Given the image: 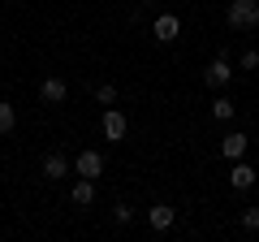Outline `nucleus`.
Here are the masks:
<instances>
[{"label":"nucleus","instance_id":"5","mask_svg":"<svg viewBox=\"0 0 259 242\" xmlns=\"http://www.w3.org/2000/svg\"><path fill=\"white\" fill-rule=\"evenodd\" d=\"M151 35H156L160 44H173V39L182 35V18H177V13H160L156 26H151Z\"/></svg>","mask_w":259,"mask_h":242},{"label":"nucleus","instance_id":"3","mask_svg":"<svg viewBox=\"0 0 259 242\" xmlns=\"http://www.w3.org/2000/svg\"><path fill=\"white\" fill-rule=\"evenodd\" d=\"M229 78H233V65H229V61H225V56H216L212 65L203 69V83L212 87V91H221V87H229Z\"/></svg>","mask_w":259,"mask_h":242},{"label":"nucleus","instance_id":"4","mask_svg":"<svg viewBox=\"0 0 259 242\" xmlns=\"http://www.w3.org/2000/svg\"><path fill=\"white\" fill-rule=\"evenodd\" d=\"M39 100L44 104H65L69 100V83H65V78H44V83H39Z\"/></svg>","mask_w":259,"mask_h":242},{"label":"nucleus","instance_id":"16","mask_svg":"<svg viewBox=\"0 0 259 242\" xmlns=\"http://www.w3.org/2000/svg\"><path fill=\"white\" fill-rule=\"evenodd\" d=\"M112 221H117V225H130V221H134V208H130V204H117V208H112Z\"/></svg>","mask_w":259,"mask_h":242},{"label":"nucleus","instance_id":"14","mask_svg":"<svg viewBox=\"0 0 259 242\" xmlns=\"http://www.w3.org/2000/svg\"><path fill=\"white\" fill-rule=\"evenodd\" d=\"M95 100H100L104 108H108V104H117V87H112V83H100V87H95Z\"/></svg>","mask_w":259,"mask_h":242},{"label":"nucleus","instance_id":"11","mask_svg":"<svg viewBox=\"0 0 259 242\" xmlns=\"http://www.w3.org/2000/svg\"><path fill=\"white\" fill-rule=\"evenodd\" d=\"M69 199H74L78 208L95 204V177H78V182H74V190H69Z\"/></svg>","mask_w":259,"mask_h":242},{"label":"nucleus","instance_id":"13","mask_svg":"<svg viewBox=\"0 0 259 242\" xmlns=\"http://www.w3.org/2000/svg\"><path fill=\"white\" fill-rule=\"evenodd\" d=\"M212 117H216V121H229V117H233V100L216 95V100H212Z\"/></svg>","mask_w":259,"mask_h":242},{"label":"nucleus","instance_id":"7","mask_svg":"<svg viewBox=\"0 0 259 242\" xmlns=\"http://www.w3.org/2000/svg\"><path fill=\"white\" fill-rule=\"evenodd\" d=\"M173 221H177V212H173V208H168V204H151V208H147V225H151V229H156V233L173 229Z\"/></svg>","mask_w":259,"mask_h":242},{"label":"nucleus","instance_id":"17","mask_svg":"<svg viewBox=\"0 0 259 242\" xmlns=\"http://www.w3.org/2000/svg\"><path fill=\"white\" fill-rule=\"evenodd\" d=\"M242 69H246V74H250V69H259V52H255V48L242 52Z\"/></svg>","mask_w":259,"mask_h":242},{"label":"nucleus","instance_id":"12","mask_svg":"<svg viewBox=\"0 0 259 242\" xmlns=\"http://www.w3.org/2000/svg\"><path fill=\"white\" fill-rule=\"evenodd\" d=\"M13 126H18V112H13V104L5 100V104H0V134H9Z\"/></svg>","mask_w":259,"mask_h":242},{"label":"nucleus","instance_id":"9","mask_svg":"<svg viewBox=\"0 0 259 242\" xmlns=\"http://www.w3.org/2000/svg\"><path fill=\"white\" fill-rule=\"evenodd\" d=\"M44 177H48V182H61V177H69V160H65L61 151H48V156H44Z\"/></svg>","mask_w":259,"mask_h":242},{"label":"nucleus","instance_id":"15","mask_svg":"<svg viewBox=\"0 0 259 242\" xmlns=\"http://www.w3.org/2000/svg\"><path fill=\"white\" fill-rule=\"evenodd\" d=\"M238 221H242V229H246V233H255V229H259V208H246Z\"/></svg>","mask_w":259,"mask_h":242},{"label":"nucleus","instance_id":"6","mask_svg":"<svg viewBox=\"0 0 259 242\" xmlns=\"http://www.w3.org/2000/svg\"><path fill=\"white\" fill-rule=\"evenodd\" d=\"M246 147H250V139H246L242 130H229V134L221 139V156H225V160H242V156H246Z\"/></svg>","mask_w":259,"mask_h":242},{"label":"nucleus","instance_id":"2","mask_svg":"<svg viewBox=\"0 0 259 242\" xmlns=\"http://www.w3.org/2000/svg\"><path fill=\"white\" fill-rule=\"evenodd\" d=\"M100 130H104V139L108 143H121L125 139V117H121V108H104V117H100Z\"/></svg>","mask_w":259,"mask_h":242},{"label":"nucleus","instance_id":"8","mask_svg":"<svg viewBox=\"0 0 259 242\" xmlns=\"http://www.w3.org/2000/svg\"><path fill=\"white\" fill-rule=\"evenodd\" d=\"M255 182H259V177H255V169H250V165H242V160H233V169H229V186H233V190H250Z\"/></svg>","mask_w":259,"mask_h":242},{"label":"nucleus","instance_id":"10","mask_svg":"<svg viewBox=\"0 0 259 242\" xmlns=\"http://www.w3.org/2000/svg\"><path fill=\"white\" fill-rule=\"evenodd\" d=\"M78 177H100L104 173V156L100 151H78Z\"/></svg>","mask_w":259,"mask_h":242},{"label":"nucleus","instance_id":"18","mask_svg":"<svg viewBox=\"0 0 259 242\" xmlns=\"http://www.w3.org/2000/svg\"><path fill=\"white\" fill-rule=\"evenodd\" d=\"M143 5H151V0H143Z\"/></svg>","mask_w":259,"mask_h":242},{"label":"nucleus","instance_id":"1","mask_svg":"<svg viewBox=\"0 0 259 242\" xmlns=\"http://www.w3.org/2000/svg\"><path fill=\"white\" fill-rule=\"evenodd\" d=\"M225 22H229L233 30H255L259 26V0H229Z\"/></svg>","mask_w":259,"mask_h":242}]
</instances>
